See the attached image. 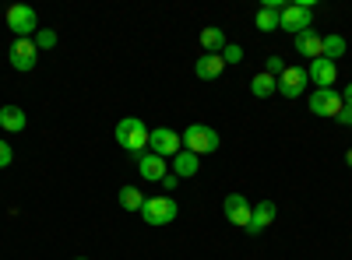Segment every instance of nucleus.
I'll use <instances>...</instances> for the list:
<instances>
[{
    "mask_svg": "<svg viewBox=\"0 0 352 260\" xmlns=\"http://www.w3.org/2000/svg\"><path fill=\"white\" fill-rule=\"evenodd\" d=\"M222 71H226V64H222V56H215V53L197 56V64H194V74H197L201 81H215Z\"/></svg>",
    "mask_w": 352,
    "mask_h": 260,
    "instance_id": "obj_16",
    "label": "nucleus"
},
{
    "mask_svg": "<svg viewBox=\"0 0 352 260\" xmlns=\"http://www.w3.org/2000/svg\"><path fill=\"white\" fill-rule=\"evenodd\" d=\"M285 67H289V64L282 60V56H268V60H264V74H272V78H278Z\"/></svg>",
    "mask_w": 352,
    "mask_h": 260,
    "instance_id": "obj_25",
    "label": "nucleus"
},
{
    "mask_svg": "<svg viewBox=\"0 0 352 260\" xmlns=\"http://www.w3.org/2000/svg\"><path fill=\"white\" fill-rule=\"evenodd\" d=\"M275 215H278V204H275V200H261V204H254V211H250V225L243 228V233L261 236L264 228L275 222Z\"/></svg>",
    "mask_w": 352,
    "mask_h": 260,
    "instance_id": "obj_12",
    "label": "nucleus"
},
{
    "mask_svg": "<svg viewBox=\"0 0 352 260\" xmlns=\"http://www.w3.org/2000/svg\"><path fill=\"white\" fill-rule=\"evenodd\" d=\"M74 260H85V257H74Z\"/></svg>",
    "mask_w": 352,
    "mask_h": 260,
    "instance_id": "obj_31",
    "label": "nucleus"
},
{
    "mask_svg": "<svg viewBox=\"0 0 352 260\" xmlns=\"http://www.w3.org/2000/svg\"><path fill=\"white\" fill-rule=\"evenodd\" d=\"M278 28H285V32L300 36L307 32V28H314V4H285V11L278 14Z\"/></svg>",
    "mask_w": 352,
    "mask_h": 260,
    "instance_id": "obj_4",
    "label": "nucleus"
},
{
    "mask_svg": "<svg viewBox=\"0 0 352 260\" xmlns=\"http://www.w3.org/2000/svg\"><path fill=\"white\" fill-rule=\"evenodd\" d=\"M0 127H4L8 134H21V130L28 127L25 109H21V106H4V109H0Z\"/></svg>",
    "mask_w": 352,
    "mask_h": 260,
    "instance_id": "obj_17",
    "label": "nucleus"
},
{
    "mask_svg": "<svg viewBox=\"0 0 352 260\" xmlns=\"http://www.w3.org/2000/svg\"><path fill=\"white\" fill-rule=\"evenodd\" d=\"M197 39H201V49H204V53H215V56H219V53L226 49V32H222V28H201Z\"/></svg>",
    "mask_w": 352,
    "mask_h": 260,
    "instance_id": "obj_19",
    "label": "nucleus"
},
{
    "mask_svg": "<svg viewBox=\"0 0 352 260\" xmlns=\"http://www.w3.org/2000/svg\"><path fill=\"white\" fill-rule=\"evenodd\" d=\"M8 28L14 32V39H36V32H39L36 8H28V4H11V8H8Z\"/></svg>",
    "mask_w": 352,
    "mask_h": 260,
    "instance_id": "obj_3",
    "label": "nucleus"
},
{
    "mask_svg": "<svg viewBox=\"0 0 352 260\" xmlns=\"http://www.w3.org/2000/svg\"><path fill=\"white\" fill-rule=\"evenodd\" d=\"M166 172H169V165H166V158H159L155 152H144V155L138 158V176H141V180H148V183H162Z\"/></svg>",
    "mask_w": 352,
    "mask_h": 260,
    "instance_id": "obj_13",
    "label": "nucleus"
},
{
    "mask_svg": "<svg viewBox=\"0 0 352 260\" xmlns=\"http://www.w3.org/2000/svg\"><path fill=\"white\" fill-rule=\"evenodd\" d=\"M250 211H254V204H250L243 193H229V197L222 200V215H226L232 225H240V228L250 225Z\"/></svg>",
    "mask_w": 352,
    "mask_h": 260,
    "instance_id": "obj_11",
    "label": "nucleus"
},
{
    "mask_svg": "<svg viewBox=\"0 0 352 260\" xmlns=\"http://www.w3.org/2000/svg\"><path fill=\"white\" fill-rule=\"evenodd\" d=\"M8 60L14 71L28 74V71H36V60H39V49H36V39H14L11 49H8Z\"/></svg>",
    "mask_w": 352,
    "mask_h": 260,
    "instance_id": "obj_7",
    "label": "nucleus"
},
{
    "mask_svg": "<svg viewBox=\"0 0 352 260\" xmlns=\"http://www.w3.org/2000/svg\"><path fill=\"white\" fill-rule=\"evenodd\" d=\"M278 14L282 11H275V8H261L257 18H254V25L261 28V32H275V28H278Z\"/></svg>",
    "mask_w": 352,
    "mask_h": 260,
    "instance_id": "obj_21",
    "label": "nucleus"
},
{
    "mask_svg": "<svg viewBox=\"0 0 352 260\" xmlns=\"http://www.w3.org/2000/svg\"><path fill=\"white\" fill-rule=\"evenodd\" d=\"M342 102H345V106H352V81L345 84V95H342Z\"/></svg>",
    "mask_w": 352,
    "mask_h": 260,
    "instance_id": "obj_29",
    "label": "nucleus"
},
{
    "mask_svg": "<svg viewBox=\"0 0 352 260\" xmlns=\"http://www.w3.org/2000/svg\"><path fill=\"white\" fill-rule=\"evenodd\" d=\"M176 215H180V208H176L173 197H148L144 208H141V218L148 225H173Z\"/></svg>",
    "mask_w": 352,
    "mask_h": 260,
    "instance_id": "obj_5",
    "label": "nucleus"
},
{
    "mask_svg": "<svg viewBox=\"0 0 352 260\" xmlns=\"http://www.w3.org/2000/svg\"><path fill=\"white\" fill-rule=\"evenodd\" d=\"M342 127H352V106H342V113H338V117H335Z\"/></svg>",
    "mask_w": 352,
    "mask_h": 260,
    "instance_id": "obj_28",
    "label": "nucleus"
},
{
    "mask_svg": "<svg viewBox=\"0 0 352 260\" xmlns=\"http://www.w3.org/2000/svg\"><path fill=\"white\" fill-rule=\"evenodd\" d=\"M292 46H296L300 56H310V60L324 56V36H317V28H307V32L292 36Z\"/></svg>",
    "mask_w": 352,
    "mask_h": 260,
    "instance_id": "obj_14",
    "label": "nucleus"
},
{
    "mask_svg": "<svg viewBox=\"0 0 352 260\" xmlns=\"http://www.w3.org/2000/svg\"><path fill=\"white\" fill-rule=\"evenodd\" d=\"M56 46V32L53 28H39L36 32V49H53Z\"/></svg>",
    "mask_w": 352,
    "mask_h": 260,
    "instance_id": "obj_24",
    "label": "nucleus"
},
{
    "mask_svg": "<svg viewBox=\"0 0 352 260\" xmlns=\"http://www.w3.org/2000/svg\"><path fill=\"white\" fill-rule=\"evenodd\" d=\"M144 200H148V197H144L138 187H120V208H124V211H138V215H141Z\"/></svg>",
    "mask_w": 352,
    "mask_h": 260,
    "instance_id": "obj_20",
    "label": "nucleus"
},
{
    "mask_svg": "<svg viewBox=\"0 0 352 260\" xmlns=\"http://www.w3.org/2000/svg\"><path fill=\"white\" fill-rule=\"evenodd\" d=\"M345 162H349V165H352V148H349V152H345Z\"/></svg>",
    "mask_w": 352,
    "mask_h": 260,
    "instance_id": "obj_30",
    "label": "nucleus"
},
{
    "mask_svg": "<svg viewBox=\"0 0 352 260\" xmlns=\"http://www.w3.org/2000/svg\"><path fill=\"white\" fill-rule=\"evenodd\" d=\"M148 152H155L159 158H173L176 152H184V141L169 127H155V130H148Z\"/></svg>",
    "mask_w": 352,
    "mask_h": 260,
    "instance_id": "obj_6",
    "label": "nucleus"
},
{
    "mask_svg": "<svg viewBox=\"0 0 352 260\" xmlns=\"http://www.w3.org/2000/svg\"><path fill=\"white\" fill-rule=\"evenodd\" d=\"M113 137H116V144H120L127 155H134V158H141L144 152H148V127H144L141 117H124L120 123H116Z\"/></svg>",
    "mask_w": 352,
    "mask_h": 260,
    "instance_id": "obj_1",
    "label": "nucleus"
},
{
    "mask_svg": "<svg viewBox=\"0 0 352 260\" xmlns=\"http://www.w3.org/2000/svg\"><path fill=\"white\" fill-rule=\"evenodd\" d=\"M180 141H184V152H194L197 158H201V155H215L219 144H222L219 130H215V127H204V123H190V127L180 134Z\"/></svg>",
    "mask_w": 352,
    "mask_h": 260,
    "instance_id": "obj_2",
    "label": "nucleus"
},
{
    "mask_svg": "<svg viewBox=\"0 0 352 260\" xmlns=\"http://www.w3.org/2000/svg\"><path fill=\"white\" fill-rule=\"evenodd\" d=\"M169 172H173V176H180V180H190V176H197V172H201V158L194 152H176Z\"/></svg>",
    "mask_w": 352,
    "mask_h": 260,
    "instance_id": "obj_15",
    "label": "nucleus"
},
{
    "mask_svg": "<svg viewBox=\"0 0 352 260\" xmlns=\"http://www.w3.org/2000/svg\"><path fill=\"white\" fill-rule=\"evenodd\" d=\"M219 56H222V64H232V67H236V64H243V46L226 43V49H222Z\"/></svg>",
    "mask_w": 352,
    "mask_h": 260,
    "instance_id": "obj_23",
    "label": "nucleus"
},
{
    "mask_svg": "<svg viewBox=\"0 0 352 260\" xmlns=\"http://www.w3.org/2000/svg\"><path fill=\"white\" fill-rule=\"evenodd\" d=\"M14 162V152H11V144H8V137H0V169H8Z\"/></svg>",
    "mask_w": 352,
    "mask_h": 260,
    "instance_id": "obj_26",
    "label": "nucleus"
},
{
    "mask_svg": "<svg viewBox=\"0 0 352 260\" xmlns=\"http://www.w3.org/2000/svg\"><path fill=\"white\" fill-rule=\"evenodd\" d=\"M278 92V78H272V74H254V81H250V95L254 99H268V95H275Z\"/></svg>",
    "mask_w": 352,
    "mask_h": 260,
    "instance_id": "obj_18",
    "label": "nucleus"
},
{
    "mask_svg": "<svg viewBox=\"0 0 352 260\" xmlns=\"http://www.w3.org/2000/svg\"><path fill=\"white\" fill-rule=\"evenodd\" d=\"M307 78L317 84V88H335V81H338V64L328 60V56H317V60H310V67H307Z\"/></svg>",
    "mask_w": 352,
    "mask_h": 260,
    "instance_id": "obj_10",
    "label": "nucleus"
},
{
    "mask_svg": "<svg viewBox=\"0 0 352 260\" xmlns=\"http://www.w3.org/2000/svg\"><path fill=\"white\" fill-rule=\"evenodd\" d=\"M342 95L335 92V88H314L310 92V113H314V117H338V113H342Z\"/></svg>",
    "mask_w": 352,
    "mask_h": 260,
    "instance_id": "obj_8",
    "label": "nucleus"
},
{
    "mask_svg": "<svg viewBox=\"0 0 352 260\" xmlns=\"http://www.w3.org/2000/svg\"><path fill=\"white\" fill-rule=\"evenodd\" d=\"M307 84H310V78H307V67H285L282 74H278V95H285V99H300L303 92H307Z\"/></svg>",
    "mask_w": 352,
    "mask_h": 260,
    "instance_id": "obj_9",
    "label": "nucleus"
},
{
    "mask_svg": "<svg viewBox=\"0 0 352 260\" xmlns=\"http://www.w3.org/2000/svg\"><path fill=\"white\" fill-rule=\"evenodd\" d=\"M324 56L338 64V56H345V39L342 36H324Z\"/></svg>",
    "mask_w": 352,
    "mask_h": 260,
    "instance_id": "obj_22",
    "label": "nucleus"
},
{
    "mask_svg": "<svg viewBox=\"0 0 352 260\" xmlns=\"http://www.w3.org/2000/svg\"><path fill=\"white\" fill-rule=\"evenodd\" d=\"M176 183H180V176H173V172H166V176H162V183H159V187H162V190L169 193V190H176Z\"/></svg>",
    "mask_w": 352,
    "mask_h": 260,
    "instance_id": "obj_27",
    "label": "nucleus"
}]
</instances>
